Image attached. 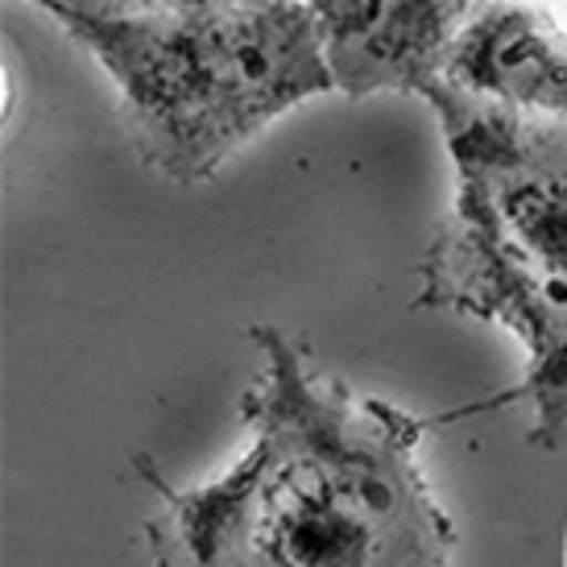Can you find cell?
I'll list each match as a JSON object with an SVG mask.
<instances>
[{"instance_id":"6da1fadb","label":"cell","mask_w":567,"mask_h":567,"mask_svg":"<svg viewBox=\"0 0 567 567\" xmlns=\"http://www.w3.org/2000/svg\"><path fill=\"white\" fill-rule=\"evenodd\" d=\"M261 373L240 402L249 447L224 476L162 493L158 567H452L460 535L431 497L426 423L319 378L278 328H252Z\"/></svg>"},{"instance_id":"7a4b0ae2","label":"cell","mask_w":567,"mask_h":567,"mask_svg":"<svg viewBox=\"0 0 567 567\" xmlns=\"http://www.w3.org/2000/svg\"><path fill=\"white\" fill-rule=\"evenodd\" d=\"M419 100L440 121L456 199L419 261V307L505 328L526 352L530 443L567 440V116L452 80Z\"/></svg>"},{"instance_id":"3957f363","label":"cell","mask_w":567,"mask_h":567,"mask_svg":"<svg viewBox=\"0 0 567 567\" xmlns=\"http://www.w3.org/2000/svg\"><path fill=\"white\" fill-rule=\"evenodd\" d=\"M116 87L145 171L204 183L278 116L336 92L307 0H207L125 21H59Z\"/></svg>"},{"instance_id":"277c9868","label":"cell","mask_w":567,"mask_h":567,"mask_svg":"<svg viewBox=\"0 0 567 567\" xmlns=\"http://www.w3.org/2000/svg\"><path fill=\"white\" fill-rule=\"evenodd\" d=\"M331 83L344 95H423L447 80L485 0H307Z\"/></svg>"},{"instance_id":"5b68a950","label":"cell","mask_w":567,"mask_h":567,"mask_svg":"<svg viewBox=\"0 0 567 567\" xmlns=\"http://www.w3.org/2000/svg\"><path fill=\"white\" fill-rule=\"evenodd\" d=\"M447 80L514 109L567 116V0H485Z\"/></svg>"},{"instance_id":"8992f818","label":"cell","mask_w":567,"mask_h":567,"mask_svg":"<svg viewBox=\"0 0 567 567\" xmlns=\"http://www.w3.org/2000/svg\"><path fill=\"white\" fill-rule=\"evenodd\" d=\"M33 9H42L50 21L63 17H92V21H125V17H154V13H178L195 9L207 0H25Z\"/></svg>"}]
</instances>
